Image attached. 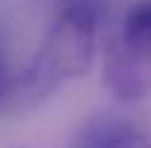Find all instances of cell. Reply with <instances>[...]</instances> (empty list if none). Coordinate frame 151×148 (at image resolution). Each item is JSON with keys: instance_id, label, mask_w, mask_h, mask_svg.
<instances>
[{"instance_id": "obj_1", "label": "cell", "mask_w": 151, "mask_h": 148, "mask_svg": "<svg viewBox=\"0 0 151 148\" xmlns=\"http://www.w3.org/2000/svg\"><path fill=\"white\" fill-rule=\"evenodd\" d=\"M102 6L99 0H64L52 26L29 61L23 87L29 96H47L55 87L76 81L93 67L96 58V29Z\"/></svg>"}, {"instance_id": "obj_2", "label": "cell", "mask_w": 151, "mask_h": 148, "mask_svg": "<svg viewBox=\"0 0 151 148\" xmlns=\"http://www.w3.org/2000/svg\"><path fill=\"white\" fill-rule=\"evenodd\" d=\"M105 87L119 102H139L151 96V61L134 55L116 41L105 50Z\"/></svg>"}, {"instance_id": "obj_3", "label": "cell", "mask_w": 151, "mask_h": 148, "mask_svg": "<svg viewBox=\"0 0 151 148\" xmlns=\"http://www.w3.org/2000/svg\"><path fill=\"white\" fill-rule=\"evenodd\" d=\"M134 55L151 61V0H139L125 12L122 38H119Z\"/></svg>"}, {"instance_id": "obj_4", "label": "cell", "mask_w": 151, "mask_h": 148, "mask_svg": "<svg viewBox=\"0 0 151 148\" xmlns=\"http://www.w3.org/2000/svg\"><path fill=\"white\" fill-rule=\"evenodd\" d=\"M87 148H151V137H145L137 128L116 125V128L102 131Z\"/></svg>"}, {"instance_id": "obj_5", "label": "cell", "mask_w": 151, "mask_h": 148, "mask_svg": "<svg viewBox=\"0 0 151 148\" xmlns=\"http://www.w3.org/2000/svg\"><path fill=\"white\" fill-rule=\"evenodd\" d=\"M3 87H6V70H3V61H0V96H3Z\"/></svg>"}]
</instances>
